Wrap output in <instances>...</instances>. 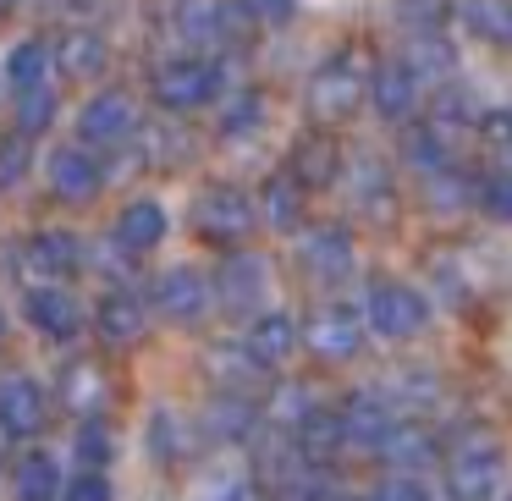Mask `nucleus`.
<instances>
[{
    "label": "nucleus",
    "mask_w": 512,
    "mask_h": 501,
    "mask_svg": "<svg viewBox=\"0 0 512 501\" xmlns=\"http://www.w3.org/2000/svg\"><path fill=\"white\" fill-rule=\"evenodd\" d=\"M39 83H50V45L45 39H23V45H12V56H6V89L28 94V89H39Z\"/></svg>",
    "instance_id": "nucleus-28"
},
{
    "label": "nucleus",
    "mask_w": 512,
    "mask_h": 501,
    "mask_svg": "<svg viewBox=\"0 0 512 501\" xmlns=\"http://www.w3.org/2000/svg\"><path fill=\"white\" fill-rule=\"evenodd\" d=\"M72 452H78L83 468H111V457H116V430H111L105 419H83Z\"/></svg>",
    "instance_id": "nucleus-34"
},
{
    "label": "nucleus",
    "mask_w": 512,
    "mask_h": 501,
    "mask_svg": "<svg viewBox=\"0 0 512 501\" xmlns=\"http://www.w3.org/2000/svg\"><path fill=\"white\" fill-rule=\"evenodd\" d=\"M144 325H149V314H144V298H138L133 287H111L100 303H94V331H100L105 342H116V347L138 342Z\"/></svg>",
    "instance_id": "nucleus-17"
},
{
    "label": "nucleus",
    "mask_w": 512,
    "mask_h": 501,
    "mask_svg": "<svg viewBox=\"0 0 512 501\" xmlns=\"http://www.w3.org/2000/svg\"><path fill=\"white\" fill-rule=\"evenodd\" d=\"M479 116V105H474V94H463V89H446L441 100H435V127H446V122H474Z\"/></svg>",
    "instance_id": "nucleus-44"
},
{
    "label": "nucleus",
    "mask_w": 512,
    "mask_h": 501,
    "mask_svg": "<svg viewBox=\"0 0 512 501\" xmlns=\"http://www.w3.org/2000/svg\"><path fill=\"white\" fill-rule=\"evenodd\" d=\"M50 188H56V199H67V204H89L94 193L105 188L100 155H94V149H83V144L56 149V155H50Z\"/></svg>",
    "instance_id": "nucleus-11"
},
{
    "label": "nucleus",
    "mask_w": 512,
    "mask_h": 501,
    "mask_svg": "<svg viewBox=\"0 0 512 501\" xmlns=\"http://www.w3.org/2000/svg\"><path fill=\"white\" fill-rule=\"evenodd\" d=\"M259 226V210L254 199H248L243 188H232V182H215V188H204L199 199H193V232L204 237V243H243L248 232Z\"/></svg>",
    "instance_id": "nucleus-2"
},
{
    "label": "nucleus",
    "mask_w": 512,
    "mask_h": 501,
    "mask_svg": "<svg viewBox=\"0 0 512 501\" xmlns=\"http://www.w3.org/2000/svg\"><path fill=\"white\" fill-rule=\"evenodd\" d=\"M23 320L39 336H50V342H72L83 331V303L67 287H56V281H39V287L23 292Z\"/></svg>",
    "instance_id": "nucleus-8"
},
{
    "label": "nucleus",
    "mask_w": 512,
    "mask_h": 501,
    "mask_svg": "<svg viewBox=\"0 0 512 501\" xmlns=\"http://www.w3.org/2000/svg\"><path fill=\"white\" fill-rule=\"evenodd\" d=\"M259 122H265V100H259L254 89H248V94H237V100L221 111V133H226V138H243V133H254Z\"/></svg>",
    "instance_id": "nucleus-37"
},
{
    "label": "nucleus",
    "mask_w": 512,
    "mask_h": 501,
    "mask_svg": "<svg viewBox=\"0 0 512 501\" xmlns=\"http://www.w3.org/2000/svg\"><path fill=\"white\" fill-rule=\"evenodd\" d=\"M23 259H28V270H39L45 281H61L83 265V243L72 232H61V226H50V232H34L23 243Z\"/></svg>",
    "instance_id": "nucleus-19"
},
{
    "label": "nucleus",
    "mask_w": 512,
    "mask_h": 501,
    "mask_svg": "<svg viewBox=\"0 0 512 501\" xmlns=\"http://www.w3.org/2000/svg\"><path fill=\"white\" fill-rule=\"evenodd\" d=\"M336 419H342V435L353 452H380V441H386L391 430V408L380 391H353V397L336 408Z\"/></svg>",
    "instance_id": "nucleus-14"
},
{
    "label": "nucleus",
    "mask_w": 512,
    "mask_h": 501,
    "mask_svg": "<svg viewBox=\"0 0 512 501\" xmlns=\"http://www.w3.org/2000/svg\"><path fill=\"white\" fill-rule=\"evenodd\" d=\"M287 177L298 182L303 193L331 188V182L342 177V149H336V138H325V133L298 138V144H292V160H287Z\"/></svg>",
    "instance_id": "nucleus-16"
},
{
    "label": "nucleus",
    "mask_w": 512,
    "mask_h": 501,
    "mask_svg": "<svg viewBox=\"0 0 512 501\" xmlns=\"http://www.w3.org/2000/svg\"><path fill=\"white\" fill-rule=\"evenodd\" d=\"M298 457L303 463H331L336 452L347 446V435H342V419H336V408H314L309 419L298 424Z\"/></svg>",
    "instance_id": "nucleus-24"
},
{
    "label": "nucleus",
    "mask_w": 512,
    "mask_h": 501,
    "mask_svg": "<svg viewBox=\"0 0 512 501\" xmlns=\"http://www.w3.org/2000/svg\"><path fill=\"white\" fill-rule=\"evenodd\" d=\"M512 23V6L507 0H463V28L479 39H507Z\"/></svg>",
    "instance_id": "nucleus-35"
},
{
    "label": "nucleus",
    "mask_w": 512,
    "mask_h": 501,
    "mask_svg": "<svg viewBox=\"0 0 512 501\" xmlns=\"http://www.w3.org/2000/svg\"><path fill=\"white\" fill-rule=\"evenodd\" d=\"M490 133H501V138H507V144H512V105H507V111H501V116H490Z\"/></svg>",
    "instance_id": "nucleus-47"
},
{
    "label": "nucleus",
    "mask_w": 512,
    "mask_h": 501,
    "mask_svg": "<svg viewBox=\"0 0 512 501\" xmlns=\"http://www.w3.org/2000/svg\"><path fill=\"white\" fill-rule=\"evenodd\" d=\"M0 336H6V309H0Z\"/></svg>",
    "instance_id": "nucleus-48"
},
{
    "label": "nucleus",
    "mask_w": 512,
    "mask_h": 501,
    "mask_svg": "<svg viewBox=\"0 0 512 501\" xmlns=\"http://www.w3.org/2000/svg\"><path fill=\"white\" fill-rule=\"evenodd\" d=\"M424 199H430V210L452 215V210H463V204H468V182L446 166V171H435V177H424Z\"/></svg>",
    "instance_id": "nucleus-36"
},
{
    "label": "nucleus",
    "mask_w": 512,
    "mask_h": 501,
    "mask_svg": "<svg viewBox=\"0 0 512 501\" xmlns=\"http://www.w3.org/2000/svg\"><path fill=\"white\" fill-rule=\"evenodd\" d=\"M369 501H424V479L419 474H386V479H375Z\"/></svg>",
    "instance_id": "nucleus-43"
},
{
    "label": "nucleus",
    "mask_w": 512,
    "mask_h": 501,
    "mask_svg": "<svg viewBox=\"0 0 512 501\" xmlns=\"http://www.w3.org/2000/svg\"><path fill=\"white\" fill-rule=\"evenodd\" d=\"M298 342H303L298 320H292V314H281V309H259L254 320H248V336H243L248 358H254L259 369L287 364V358H292V347H298Z\"/></svg>",
    "instance_id": "nucleus-12"
},
{
    "label": "nucleus",
    "mask_w": 512,
    "mask_h": 501,
    "mask_svg": "<svg viewBox=\"0 0 512 501\" xmlns=\"http://www.w3.org/2000/svg\"><path fill=\"white\" fill-rule=\"evenodd\" d=\"M149 303H155V314H160V320H171V325H199L204 314H210V303H215V287H210L204 270L171 265V270H160V276H155Z\"/></svg>",
    "instance_id": "nucleus-4"
},
{
    "label": "nucleus",
    "mask_w": 512,
    "mask_h": 501,
    "mask_svg": "<svg viewBox=\"0 0 512 501\" xmlns=\"http://www.w3.org/2000/svg\"><path fill=\"white\" fill-rule=\"evenodd\" d=\"M133 127H138L133 94L105 89V94H94V100L78 111V144L83 149H116V144H127V138H133Z\"/></svg>",
    "instance_id": "nucleus-5"
},
{
    "label": "nucleus",
    "mask_w": 512,
    "mask_h": 501,
    "mask_svg": "<svg viewBox=\"0 0 512 501\" xmlns=\"http://www.w3.org/2000/svg\"><path fill=\"white\" fill-rule=\"evenodd\" d=\"M303 347H309L314 358H325V364L358 358V347H364V320H358V309H342V303L320 309L309 325H303Z\"/></svg>",
    "instance_id": "nucleus-7"
},
{
    "label": "nucleus",
    "mask_w": 512,
    "mask_h": 501,
    "mask_svg": "<svg viewBox=\"0 0 512 501\" xmlns=\"http://www.w3.org/2000/svg\"><path fill=\"white\" fill-rule=\"evenodd\" d=\"M402 160H408L419 177H435V171H446V138H441V127H408L402 133Z\"/></svg>",
    "instance_id": "nucleus-29"
},
{
    "label": "nucleus",
    "mask_w": 512,
    "mask_h": 501,
    "mask_svg": "<svg viewBox=\"0 0 512 501\" xmlns=\"http://www.w3.org/2000/svg\"><path fill=\"white\" fill-rule=\"evenodd\" d=\"M402 67L413 72V83H441V78H452V67H457V56H452V45H446L441 34H413L408 39V56H402Z\"/></svg>",
    "instance_id": "nucleus-27"
},
{
    "label": "nucleus",
    "mask_w": 512,
    "mask_h": 501,
    "mask_svg": "<svg viewBox=\"0 0 512 501\" xmlns=\"http://www.w3.org/2000/svg\"><path fill=\"white\" fill-rule=\"evenodd\" d=\"M254 419H259V408L248 397H237V391H221L210 402V435H221V441H243L254 430Z\"/></svg>",
    "instance_id": "nucleus-30"
},
{
    "label": "nucleus",
    "mask_w": 512,
    "mask_h": 501,
    "mask_svg": "<svg viewBox=\"0 0 512 501\" xmlns=\"http://www.w3.org/2000/svg\"><path fill=\"white\" fill-rule=\"evenodd\" d=\"M177 430H182L177 413H171V408H155V419H149V441H155V457H160V463H177V457L188 452Z\"/></svg>",
    "instance_id": "nucleus-40"
},
{
    "label": "nucleus",
    "mask_w": 512,
    "mask_h": 501,
    "mask_svg": "<svg viewBox=\"0 0 512 501\" xmlns=\"http://www.w3.org/2000/svg\"><path fill=\"white\" fill-rule=\"evenodd\" d=\"M12 490H17V501H61L67 474H61V463L50 452H28L12 474Z\"/></svg>",
    "instance_id": "nucleus-23"
},
{
    "label": "nucleus",
    "mask_w": 512,
    "mask_h": 501,
    "mask_svg": "<svg viewBox=\"0 0 512 501\" xmlns=\"http://www.w3.org/2000/svg\"><path fill=\"white\" fill-rule=\"evenodd\" d=\"M56 111H61V100H56V89H50V83H39V89L17 94V133H23V138H39V133H50V122H56Z\"/></svg>",
    "instance_id": "nucleus-32"
},
{
    "label": "nucleus",
    "mask_w": 512,
    "mask_h": 501,
    "mask_svg": "<svg viewBox=\"0 0 512 501\" xmlns=\"http://www.w3.org/2000/svg\"><path fill=\"white\" fill-rule=\"evenodd\" d=\"M430 457H435V435L424 424H391L386 441H380V463L391 474H419Z\"/></svg>",
    "instance_id": "nucleus-22"
},
{
    "label": "nucleus",
    "mask_w": 512,
    "mask_h": 501,
    "mask_svg": "<svg viewBox=\"0 0 512 501\" xmlns=\"http://www.w3.org/2000/svg\"><path fill=\"white\" fill-rule=\"evenodd\" d=\"M166 232H171V215H166V204H155V199H127L122 204V215H116V248L122 254H155L160 243H166Z\"/></svg>",
    "instance_id": "nucleus-13"
},
{
    "label": "nucleus",
    "mask_w": 512,
    "mask_h": 501,
    "mask_svg": "<svg viewBox=\"0 0 512 501\" xmlns=\"http://www.w3.org/2000/svg\"><path fill=\"white\" fill-rule=\"evenodd\" d=\"M298 254H303V270H309V276H320V281L353 276V259H358L347 226H314V232H303Z\"/></svg>",
    "instance_id": "nucleus-15"
},
{
    "label": "nucleus",
    "mask_w": 512,
    "mask_h": 501,
    "mask_svg": "<svg viewBox=\"0 0 512 501\" xmlns=\"http://www.w3.org/2000/svg\"><path fill=\"white\" fill-rule=\"evenodd\" d=\"M507 39H512V23H507Z\"/></svg>",
    "instance_id": "nucleus-49"
},
{
    "label": "nucleus",
    "mask_w": 512,
    "mask_h": 501,
    "mask_svg": "<svg viewBox=\"0 0 512 501\" xmlns=\"http://www.w3.org/2000/svg\"><path fill=\"white\" fill-rule=\"evenodd\" d=\"M221 67L215 61H204V56H177V61H160L155 67V105L160 111H171V116H182V111H199V105H210V100H221Z\"/></svg>",
    "instance_id": "nucleus-1"
},
{
    "label": "nucleus",
    "mask_w": 512,
    "mask_h": 501,
    "mask_svg": "<svg viewBox=\"0 0 512 501\" xmlns=\"http://www.w3.org/2000/svg\"><path fill=\"white\" fill-rule=\"evenodd\" d=\"M314 408H320V402H309V386H281L276 402H270V413H276L281 424H303Z\"/></svg>",
    "instance_id": "nucleus-42"
},
{
    "label": "nucleus",
    "mask_w": 512,
    "mask_h": 501,
    "mask_svg": "<svg viewBox=\"0 0 512 501\" xmlns=\"http://www.w3.org/2000/svg\"><path fill=\"white\" fill-rule=\"evenodd\" d=\"M177 34L188 39V45H221V39L232 34V12H226L221 0H182Z\"/></svg>",
    "instance_id": "nucleus-25"
},
{
    "label": "nucleus",
    "mask_w": 512,
    "mask_h": 501,
    "mask_svg": "<svg viewBox=\"0 0 512 501\" xmlns=\"http://www.w3.org/2000/svg\"><path fill=\"white\" fill-rule=\"evenodd\" d=\"M402 23H413V34H430L441 23V0H397Z\"/></svg>",
    "instance_id": "nucleus-45"
},
{
    "label": "nucleus",
    "mask_w": 512,
    "mask_h": 501,
    "mask_svg": "<svg viewBox=\"0 0 512 501\" xmlns=\"http://www.w3.org/2000/svg\"><path fill=\"white\" fill-rule=\"evenodd\" d=\"M210 375L221 380L226 391L248 397V386L259 380V364L248 358V347H215V353H210Z\"/></svg>",
    "instance_id": "nucleus-33"
},
{
    "label": "nucleus",
    "mask_w": 512,
    "mask_h": 501,
    "mask_svg": "<svg viewBox=\"0 0 512 501\" xmlns=\"http://www.w3.org/2000/svg\"><path fill=\"white\" fill-rule=\"evenodd\" d=\"M50 419V391L34 375H6L0 380V430L6 435H39Z\"/></svg>",
    "instance_id": "nucleus-10"
},
{
    "label": "nucleus",
    "mask_w": 512,
    "mask_h": 501,
    "mask_svg": "<svg viewBox=\"0 0 512 501\" xmlns=\"http://www.w3.org/2000/svg\"><path fill=\"white\" fill-rule=\"evenodd\" d=\"M479 210L490 215V221H512V171H496V177L479 182Z\"/></svg>",
    "instance_id": "nucleus-41"
},
{
    "label": "nucleus",
    "mask_w": 512,
    "mask_h": 501,
    "mask_svg": "<svg viewBox=\"0 0 512 501\" xmlns=\"http://www.w3.org/2000/svg\"><path fill=\"white\" fill-rule=\"evenodd\" d=\"M369 100H375V111L386 116V122H408L413 105H419V83H413V72L402 67V61H386V67H375V78H369Z\"/></svg>",
    "instance_id": "nucleus-21"
},
{
    "label": "nucleus",
    "mask_w": 512,
    "mask_h": 501,
    "mask_svg": "<svg viewBox=\"0 0 512 501\" xmlns=\"http://www.w3.org/2000/svg\"><path fill=\"white\" fill-rule=\"evenodd\" d=\"M254 210L270 221V232H298V226H303V188L281 171V177H270L265 188H259Z\"/></svg>",
    "instance_id": "nucleus-26"
},
{
    "label": "nucleus",
    "mask_w": 512,
    "mask_h": 501,
    "mask_svg": "<svg viewBox=\"0 0 512 501\" xmlns=\"http://www.w3.org/2000/svg\"><path fill=\"white\" fill-rule=\"evenodd\" d=\"M507 501H512V496H507Z\"/></svg>",
    "instance_id": "nucleus-50"
},
{
    "label": "nucleus",
    "mask_w": 512,
    "mask_h": 501,
    "mask_svg": "<svg viewBox=\"0 0 512 501\" xmlns=\"http://www.w3.org/2000/svg\"><path fill=\"white\" fill-rule=\"evenodd\" d=\"M100 397H105L100 369H94L89 358H72L67 375H61V402H67V408H78V413H89V408H100Z\"/></svg>",
    "instance_id": "nucleus-31"
},
{
    "label": "nucleus",
    "mask_w": 512,
    "mask_h": 501,
    "mask_svg": "<svg viewBox=\"0 0 512 501\" xmlns=\"http://www.w3.org/2000/svg\"><path fill=\"white\" fill-rule=\"evenodd\" d=\"M446 490L452 501H496L507 490V463L501 452H452L446 463Z\"/></svg>",
    "instance_id": "nucleus-9"
},
{
    "label": "nucleus",
    "mask_w": 512,
    "mask_h": 501,
    "mask_svg": "<svg viewBox=\"0 0 512 501\" xmlns=\"http://www.w3.org/2000/svg\"><path fill=\"white\" fill-rule=\"evenodd\" d=\"M61 501H116V485L105 468H78L67 479V490H61Z\"/></svg>",
    "instance_id": "nucleus-38"
},
{
    "label": "nucleus",
    "mask_w": 512,
    "mask_h": 501,
    "mask_svg": "<svg viewBox=\"0 0 512 501\" xmlns=\"http://www.w3.org/2000/svg\"><path fill=\"white\" fill-rule=\"evenodd\" d=\"M254 17H265V23H276V17H287L292 12V0H243Z\"/></svg>",
    "instance_id": "nucleus-46"
},
{
    "label": "nucleus",
    "mask_w": 512,
    "mask_h": 501,
    "mask_svg": "<svg viewBox=\"0 0 512 501\" xmlns=\"http://www.w3.org/2000/svg\"><path fill=\"white\" fill-rule=\"evenodd\" d=\"M50 61H56L67 78H100L105 67H111V45H105L94 28H67V34L56 39V50H50Z\"/></svg>",
    "instance_id": "nucleus-20"
},
{
    "label": "nucleus",
    "mask_w": 512,
    "mask_h": 501,
    "mask_svg": "<svg viewBox=\"0 0 512 501\" xmlns=\"http://www.w3.org/2000/svg\"><path fill=\"white\" fill-rule=\"evenodd\" d=\"M28 166H34V149H28L23 133L0 138V188H17V182L28 177Z\"/></svg>",
    "instance_id": "nucleus-39"
},
{
    "label": "nucleus",
    "mask_w": 512,
    "mask_h": 501,
    "mask_svg": "<svg viewBox=\"0 0 512 501\" xmlns=\"http://www.w3.org/2000/svg\"><path fill=\"white\" fill-rule=\"evenodd\" d=\"M369 331H380L386 342H413V336L430 325V298L408 281H375L364 298Z\"/></svg>",
    "instance_id": "nucleus-3"
},
{
    "label": "nucleus",
    "mask_w": 512,
    "mask_h": 501,
    "mask_svg": "<svg viewBox=\"0 0 512 501\" xmlns=\"http://www.w3.org/2000/svg\"><path fill=\"white\" fill-rule=\"evenodd\" d=\"M369 94V83H364V72L353 67V61H325L320 72L309 78V111L320 116V122H342V116H353L358 111V100Z\"/></svg>",
    "instance_id": "nucleus-6"
},
{
    "label": "nucleus",
    "mask_w": 512,
    "mask_h": 501,
    "mask_svg": "<svg viewBox=\"0 0 512 501\" xmlns=\"http://www.w3.org/2000/svg\"><path fill=\"white\" fill-rule=\"evenodd\" d=\"M215 298L226 303L232 314H259V298H265V259L254 254H237L221 265V276H215Z\"/></svg>",
    "instance_id": "nucleus-18"
}]
</instances>
